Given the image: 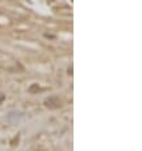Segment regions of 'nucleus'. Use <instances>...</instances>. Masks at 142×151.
<instances>
[{
  "mask_svg": "<svg viewBox=\"0 0 142 151\" xmlns=\"http://www.w3.org/2000/svg\"><path fill=\"white\" fill-rule=\"evenodd\" d=\"M44 106L47 108H51V109H56V108H60L64 106V100H62L60 96L53 95L44 100Z\"/></svg>",
  "mask_w": 142,
  "mask_h": 151,
  "instance_id": "nucleus-1",
  "label": "nucleus"
},
{
  "mask_svg": "<svg viewBox=\"0 0 142 151\" xmlns=\"http://www.w3.org/2000/svg\"><path fill=\"white\" fill-rule=\"evenodd\" d=\"M42 90V88H41L38 84H33V85L29 86V93H32V94H36V93H38V91Z\"/></svg>",
  "mask_w": 142,
  "mask_h": 151,
  "instance_id": "nucleus-2",
  "label": "nucleus"
},
{
  "mask_svg": "<svg viewBox=\"0 0 142 151\" xmlns=\"http://www.w3.org/2000/svg\"><path fill=\"white\" fill-rule=\"evenodd\" d=\"M4 99H5V95H4V93H0V104L4 102Z\"/></svg>",
  "mask_w": 142,
  "mask_h": 151,
  "instance_id": "nucleus-3",
  "label": "nucleus"
}]
</instances>
